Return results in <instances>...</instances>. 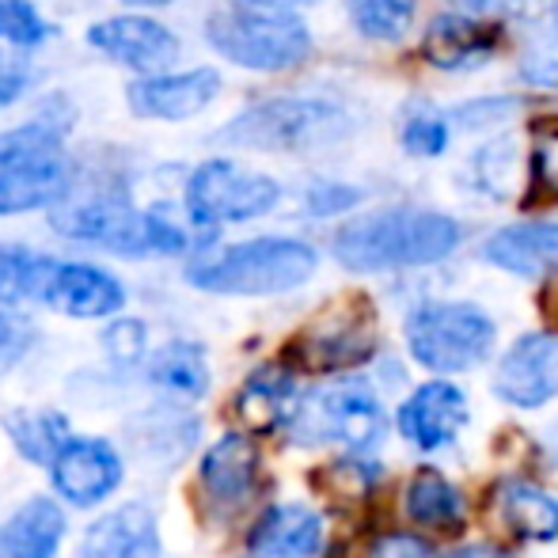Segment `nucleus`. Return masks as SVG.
I'll return each instance as SVG.
<instances>
[{
	"mask_svg": "<svg viewBox=\"0 0 558 558\" xmlns=\"http://www.w3.org/2000/svg\"><path fill=\"white\" fill-rule=\"evenodd\" d=\"M456 247L460 225L429 209H384L342 225L335 235V258L357 274L429 266L448 258Z\"/></svg>",
	"mask_w": 558,
	"mask_h": 558,
	"instance_id": "1",
	"label": "nucleus"
},
{
	"mask_svg": "<svg viewBox=\"0 0 558 558\" xmlns=\"http://www.w3.org/2000/svg\"><path fill=\"white\" fill-rule=\"evenodd\" d=\"M316 263L319 258L308 243L263 235V240L232 243L217 255L194 258L186 266V281L221 296H274L304 286L316 274Z\"/></svg>",
	"mask_w": 558,
	"mask_h": 558,
	"instance_id": "2",
	"label": "nucleus"
},
{
	"mask_svg": "<svg viewBox=\"0 0 558 558\" xmlns=\"http://www.w3.org/2000/svg\"><path fill=\"white\" fill-rule=\"evenodd\" d=\"M73 179L76 163L50 122L20 125L0 137V217L58 206L73 191Z\"/></svg>",
	"mask_w": 558,
	"mask_h": 558,
	"instance_id": "3",
	"label": "nucleus"
},
{
	"mask_svg": "<svg viewBox=\"0 0 558 558\" xmlns=\"http://www.w3.org/2000/svg\"><path fill=\"white\" fill-rule=\"evenodd\" d=\"M286 426L296 445H342L365 452L384 437V407L368 380L342 376L296 399Z\"/></svg>",
	"mask_w": 558,
	"mask_h": 558,
	"instance_id": "4",
	"label": "nucleus"
},
{
	"mask_svg": "<svg viewBox=\"0 0 558 558\" xmlns=\"http://www.w3.org/2000/svg\"><path fill=\"white\" fill-rule=\"evenodd\" d=\"M494 319L468 301H429L407 316V350L429 373H468L494 350Z\"/></svg>",
	"mask_w": 558,
	"mask_h": 558,
	"instance_id": "5",
	"label": "nucleus"
},
{
	"mask_svg": "<svg viewBox=\"0 0 558 558\" xmlns=\"http://www.w3.org/2000/svg\"><path fill=\"white\" fill-rule=\"evenodd\" d=\"M206 38L232 65L255 73H281L301 65L312 53V35L296 15L255 12V8H225L209 15Z\"/></svg>",
	"mask_w": 558,
	"mask_h": 558,
	"instance_id": "6",
	"label": "nucleus"
},
{
	"mask_svg": "<svg viewBox=\"0 0 558 558\" xmlns=\"http://www.w3.org/2000/svg\"><path fill=\"white\" fill-rule=\"evenodd\" d=\"M345 137V118L319 99H266L221 130V141L255 153H308Z\"/></svg>",
	"mask_w": 558,
	"mask_h": 558,
	"instance_id": "7",
	"label": "nucleus"
},
{
	"mask_svg": "<svg viewBox=\"0 0 558 558\" xmlns=\"http://www.w3.org/2000/svg\"><path fill=\"white\" fill-rule=\"evenodd\" d=\"M281 198V186L270 175L243 171L232 160H206L186 183V214L198 225H240L270 214Z\"/></svg>",
	"mask_w": 558,
	"mask_h": 558,
	"instance_id": "8",
	"label": "nucleus"
},
{
	"mask_svg": "<svg viewBox=\"0 0 558 558\" xmlns=\"http://www.w3.org/2000/svg\"><path fill=\"white\" fill-rule=\"evenodd\" d=\"M53 228L69 240L99 243L114 255H153V214H141L118 194L61 202Z\"/></svg>",
	"mask_w": 558,
	"mask_h": 558,
	"instance_id": "9",
	"label": "nucleus"
},
{
	"mask_svg": "<svg viewBox=\"0 0 558 558\" xmlns=\"http://www.w3.org/2000/svg\"><path fill=\"white\" fill-rule=\"evenodd\" d=\"M35 304L73 319H107L125 308V289L114 274L92 263H58L46 255L38 270Z\"/></svg>",
	"mask_w": 558,
	"mask_h": 558,
	"instance_id": "10",
	"label": "nucleus"
},
{
	"mask_svg": "<svg viewBox=\"0 0 558 558\" xmlns=\"http://www.w3.org/2000/svg\"><path fill=\"white\" fill-rule=\"evenodd\" d=\"M122 456L104 437H69L50 463L53 490L76 509L107 501L122 486Z\"/></svg>",
	"mask_w": 558,
	"mask_h": 558,
	"instance_id": "11",
	"label": "nucleus"
},
{
	"mask_svg": "<svg viewBox=\"0 0 558 558\" xmlns=\"http://www.w3.org/2000/svg\"><path fill=\"white\" fill-rule=\"evenodd\" d=\"M494 396L517 411H536L558 396V338L521 335L494 373Z\"/></svg>",
	"mask_w": 558,
	"mask_h": 558,
	"instance_id": "12",
	"label": "nucleus"
},
{
	"mask_svg": "<svg viewBox=\"0 0 558 558\" xmlns=\"http://www.w3.org/2000/svg\"><path fill=\"white\" fill-rule=\"evenodd\" d=\"M88 43L133 73L160 76L179 58V38L148 15H114L88 31Z\"/></svg>",
	"mask_w": 558,
	"mask_h": 558,
	"instance_id": "13",
	"label": "nucleus"
},
{
	"mask_svg": "<svg viewBox=\"0 0 558 558\" xmlns=\"http://www.w3.org/2000/svg\"><path fill=\"white\" fill-rule=\"evenodd\" d=\"M468 418V396L448 380H429L414 388L411 399L399 407V434L422 452H437L463 434Z\"/></svg>",
	"mask_w": 558,
	"mask_h": 558,
	"instance_id": "14",
	"label": "nucleus"
},
{
	"mask_svg": "<svg viewBox=\"0 0 558 558\" xmlns=\"http://www.w3.org/2000/svg\"><path fill=\"white\" fill-rule=\"evenodd\" d=\"M221 92V76L214 69H191V73H160V76H141L130 84L125 99H130L133 114L141 118H160V122H183V118L202 114Z\"/></svg>",
	"mask_w": 558,
	"mask_h": 558,
	"instance_id": "15",
	"label": "nucleus"
},
{
	"mask_svg": "<svg viewBox=\"0 0 558 558\" xmlns=\"http://www.w3.org/2000/svg\"><path fill=\"white\" fill-rule=\"evenodd\" d=\"M198 483L217 513H235L255 498L258 486V448L247 434H225L202 456Z\"/></svg>",
	"mask_w": 558,
	"mask_h": 558,
	"instance_id": "16",
	"label": "nucleus"
},
{
	"mask_svg": "<svg viewBox=\"0 0 558 558\" xmlns=\"http://www.w3.org/2000/svg\"><path fill=\"white\" fill-rule=\"evenodd\" d=\"M81 558H160V524L141 501L118 506L88 524L81 539Z\"/></svg>",
	"mask_w": 558,
	"mask_h": 558,
	"instance_id": "17",
	"label": "nucleus"
},
{
	"mask_svg": "<svg viewBox=\"0 0 558 558\" xmlns=\"http://www.w3.org/2000/svg\"><path fill=\"white\" fill-rule=\"evenodd\" d=\"M501 23L471 20V15H437L422 38V58L437 69H475L498 53Z\"/></svg>",
	"mask_w": 558,
	"mask_h": 558,
	"instance_id": "18",
	"label": "nucleus"
},
{
	"mask_svg": "<svg viewBox=\"0 0 558 558\" xmlns=\"http://www.w3.org/2000/svg\"><path fill=\"white\" fill-rule=\"evenodd\" d=\"M324 547V521L301 501L270 506L247 536L251 558H316Z\"/></svg>",
	"mask_w": 558,
	"mask_h": 558,
	"instance_id": "19",
	"label": "nucleus"
},
{
	"mask_svg": "<svg viewBox=\"0 0 558 558\" xmlns=\"http://www.w3.org/2000/svg\"><path fill=\"white\" fill-rule=\"evenodd\" d=\"M483 258L521 278L558 274V225H513L483 243Z\"/></svg>",
	"mask_w": 558,
	"mask_h": 558,
	"instance_id": "20",
	"label": "nucleus"
},
{
	"mask_svg": "<svg viewBox=\"0 0 558 558\" xmlns=\"http://www.w3.org/2000/svg\"><path fill=\"white\" fill-rule=\"evenodd\" d=\"M373 350H376L373 324L368 319H342V324L301 338L289 350V357L301 368H312V373H335V368H353L361 361H368Z\"/></svg>",
	"mask_w": 558,
	"mask_h": 558,
	"instance_id": "21",
	"label": "nucleus"
},
{
	"mask_svg": "<svg viewBox=\"0 0 558 558\" xmlns=\"http://www.w3.org/2000/svg\"><path fill=\"white\" fill-rule=\"evenodd\" d=\"M65 539V513L53 498H27L0 532L4 558H58Z\"/></svg>",
	"mask_w": 558,
	"mask_h": 558,
	"instance_id": "22",
	"label": "nucleus"
},
{
	"mask_svg": "<svg viewBox=\"0 0 558 558\" xmlns=\"http://www.w3.org/2000/svg\"><path fill=\"white\" fill-rule=\"evenodd\" d=\"M296 403V384L293 373L286 368H258L247 376V384L235 396V414L251 434H274L278 426H286Z\"/></svg>",
	"mask_w": 558,
	"mask_h": 558,
	"instance_id": "23",
	"label": "nucleus"
},
{
	"mask_svg": "<svg viewBox=\"0 0 558 558\" xmlns=\"http://www.w3.org/2000/svg\"><path fill=\"white\" fill-rule=\"evenodd\" d=\"M498 509L506 529L517 532L521 539L547 544V539L558 536V501L547 490H539L536 483H524V478L506 483L498 494Z\"/></svg>",
	"mask_w": 558,
	"mask_h": 558,
	"instance_id": "24",
	"label": "nucleus"
},
{
	"mask_svg": "<svg viewBox=\"0 0 558 558\" xmlns=\"http://www.w3.org/2000/svg\"><path fill=\"white\" fill-rule=\"evenodd\" d=\"M148 380L156 388L171 391L179 399H202L209 388V365L202 345L194 342H168L148 361Z\"/></svg>",
	"mask_w": 558,
	"mask_h": 558,
	"instance_id": "25",
	"label": "nucleus"
},
{
	"mask_svg": "<svg viewBox=\"0 0 558 558\" xmlns=\"http://www.w3.org/2000/svg\"><path fill=\"white\" fill-rule=\"evenodd\" d=\"M407 517L426 529H460L463 498L441 471L422 468L407 483Z\"/></svg>",
	"mask_w": 558,
	"mask_h": 558,
	"instance_id": "26",
	"label": "nucleus"
},
{
	"mask_svg": "<svg viewBox=\"0 0 558 558\" xmlns=\"http://www.w3.org/2000/svg\"><path fill=\"white\" fill-rule=\"evenodd\" d=\"M4 429L31 463H53V456L69 441V418L58 411H12Z\"/></svg>",
	"mask_w": 558,
	"mask_h": 558,
	"instance_id": "27",
	"label": "nucleus"
},
{
	"mask_svg": "<svg viewBox=\"0 0 558 558\" xmlns=\"http://www.w3.org/2000/svg\"><path fill=\"white\" fill-rule=\"evenodd\" d=\"M418 0H350V15L357 31L376 43H396L407 35Z\"/></svg>",
	"mask_w": 558,
	"mask_h": 558,
	"instance_id": "28",
	"label": "nucleus"
},
{
	"mask_svg": "<svg viewBox=\"0 0 558 558\" xmlns=\"http://www.w3.org/2000/svg\"><path fill=\"white\" fill-rule=\"evenodd\" d=\"M43 263L46 255H38V251H27L20 243H0V304L4 308L35 301Z\"/></svg>",
	"mask_w": 558,
	"mask_h": 558,
	"instance_id": "29",
	"label": "nucleus"
},
{
	"mask_svg": "<svg viewBox=\"0 0 558 558\" xmlns=\"http://www.w3.org/2000/svg\"><path fill=\"white\" fill-rule=\"evenodd\" d=\"M521 73L529 76L532 84H547V88H558V0L551 8V20L529 38L521 58Z\"/></svg>",
	"mask_w": 558,
	"mask_h": 558,
	"instance_id": "30",
	"label": "nucleus"
},
{
	"mask_svg": "<svg viewBox=\"0 0 558 558\" xmlns=\"http://www.w3.org/2000/svg\"><path fill=\"white\" fill-rule=\"evenodd\" d=\"M46 38V23L27 0H0V43L35 50Z\"/></svg>",
	"mask_w": 558,
	"mask_h": 558,
	"instance_id": "31",
	"label": "nucleus"
},
{
	"mask_svg": "<svg viewBox=\"0 0 558 558\" xmlns=\"http://www.w3.org/2000/svg\"><path fill=\"white\" fill-rule=\"evenodd\" d=\"M536 133V148H532V179L547 198L558 202V118L532 122Z\"/></svg>",
	"mask_w": 558,
	"mask_h": 558,
	"instance_id": "32",
	"label": "nucleus"
},
{
	"mask_svg": "<svg viewBox=\"0 0 558 558\" xmlns=\"http://www.w3.org/2000/svg\"><path fill=\"white\" fill-rule=\"evenodd\" d=\"M403 145L414 156H441L448 145V125L437 114H414L403 130Z\"/></svg>",
	"mask_w": 558,
	"mask_h": 558,
	"instance_id": "33",
	"label": "nucleus"
},
{
	"mask_svg": "<svg viewBox=\"0 0 558 558\" xmlns=\"http://www.w3.org/2000/svg\"><path fill=\"white\" fill-rule=\"evenodd\" d=\"M107 350H111V357L118 365H133L137 357H145V324H137V319H118V324L107 331Z\"/></svg>",
	"mask_w": 558,
	"mask_h": 558,
	"instance_id": "34",
	"label": "nucleus"
},
{
	"mask_svg": "<svg viewBox=\"0 0 558 558\" xmlns=\"http://www.w3.org/2000/svg\"><path fill=\"white\" fill-rule=\"evenodd\" d=\"M368 558H437V551L411 532H388V536L373 539Z\"/></svg>",
	"mask_w": 558,
	"mask_h": 558,
	"instance_id": "35",
	"label": "nucleus"
},
{
	"mask_svg": "<svg viewBox=\"0 0 558 558\" xmlns=\"http://www.w3.org/2000/svg\"><path fill=\"white\" fill-rule=\"evenodd\" d=\"M353 202H357V191H350V186H335V183H319V186H312V194H308V209L316 217L342 214V209H350Z\"/></svg>",
	"mask_w": 558,
	"mask_h": 558,
	"instance_id": "36",
	"label": "nucleus"
},
{
	"mask_svg": "<svg viewBox=\"0 0 558 558\" xmlns=\"http://www.w3.org/2000/svg\"><path fill=\"white\" fill-rule=\"evenodd\" d=\"M27 342H31L27 327H23L15 316H8V312H0V373L20 361V353L27 350Z\"/></svg>",
	"mask_w": 558,
	"mask_h": 558,
	"instance_id": "37",
	"label": "nucleus"
},
{
	"mask_svg": "<svg viewBox=\"0 0 558 558\" xmlns=\"http://www.w3.org/2000/svg\"><path fill=\"white\" fill-rule=\"evenodd\" d=\"M27 88V65L12 53H0V107H12Z\"/></svg>",
	"mask_w": 558,
	"mask_h": 558,
	"instance_id": "38",
	"label": "nucleus"
},
{
	"mask_svg": "<svg viewBox=\"0 0 558 558\" xmlns=\"http://www.w3.org/2000/svg\"><path fill=\"white\" fill-rule=\"evenodd\" d=\"M316 0H240V8H255V12H286L293 15L296 8H308Z\"/></svg>",
	"mask_w": 558,
	"mask_h": 558,
	"instance_id": "39",
	"label": "nucleus"
},
{
	"mask_svg": "<svg viewBox=\"0 0 558 558\" xmlns=\"http://www.w3.org/2000/svg\"><path fill=\"white\" fill-rule=\"evenodd\" d=\"M448 558H509L501 547L494 544H471V547H460V551H452Z\"/></svg>",
	"mask_w": 558,
	"mask_h": 558,
	"instance_id": "40",
	"label": "nucleus"
},
{
	"mask_svg": "<svg viewBox=\"0 0 558 558\" xmlns=\"http://www.w3.org/2000/svg\"><path fill=\"white\" fill-rule=\"evenodd\" d=\"M460 8H468V12H498V8L513 4V0H456Z\"/></svg>",
	"mask_w": 558,
	"mask_h": 558,
	"instance_id": "41",
	"label": "nucleus"
},
{
	"mask_svg": "<svg viewBox=\"0 0 558 558\" xmlns=\"http://www.w3.org/2000/svg\"><path fill=\"white\" fill-rule=\"evenodd\" d=\"M544 452H547V460L558 463V422H551V426L544 429Z\"/></svg>",
	"mask_w": 558,
	"mask_h": 558,
	"instance_id": "42",
	"label": "nucleus"
},
{
	"mask_svg": "<svg viewBox=\"0 0 558 558\" xmlns=\"http://www.w3.org/2000/svg\"><path fill=\"white\" fill-rule=\"evenodd\" d=\"M125 4H141V8H160V4H171V0H125Z\"/></svg>",
	"mask_w": 558,
	"mask_h": 558,
	"instance_id": "43",
	"label": "nucleus"
},
{
	"mask_svg": "<svg viewBox=\"0 0 558 558\" xmlns=\"http://www.w3.org/2000/svg\"><path fill=\"white\" fill-rule=\"evenodd\" d=\"M0 558H4V555H0Z\"/></svg>",
	"mask_w": 558,
	"mask_h": 558,
	"instance_id": "44",
	"label": "nucleus"
}]
</instances>
